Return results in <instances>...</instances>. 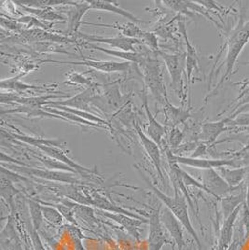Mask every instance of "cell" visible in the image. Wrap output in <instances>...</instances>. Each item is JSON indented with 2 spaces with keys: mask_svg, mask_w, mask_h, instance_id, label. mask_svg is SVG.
I'll use <instances>...</instances> for the list:
<instances>
[{
  "mask_svg": "<svg viewBox=\"0 0 249 250\" xmlns=\"http://www.w3.org/2000/svg\"><path fill=\"white\" fill-rule=\"evenodd\" d=\"M49 205H51L52 207H54L55 208L57 209L61 213V215L63 217V219H66L67 221H69L72 224H75V225L77 224L76 218H75L76 217L75 213H74V211L69 207L63 205L62 203H59V204H50L49 203Z\"/></svg>",
  "mask_w": 249,
  "mask_h": 250,
  "instance_id": "35",
  "label": "cell"
},
{
  "mask_svg": "<svg viewBox=\"0 0 249 250\" xmlns=\"http://www.w3.org/2000/svg\"><path fill=\"white\" fill-rule=\"evenodd\" d=\"M21 36L26 42H52L59 43H74L75 40L64 37L58 36L55 34H51L43 29H33V30H22Z\"/></svg>",
  "mask_w": 249,
  "mask_h": 250,
  "instance_id": "22",
  "label": "cell"
},
{
  "mask_svg": "<svg viewBox=\"0 0 249 250\" xmlns=\"http://www.w3.org/2000/svg\"><path fill=\"white\" fill-rule=\"evenodd\" d=\"M179 31L184 37V40L186 42L187 46V53H186V72H187V83H190L192 75L198 70V64H199V59H198L197 52L196 49L191 45V43L188 41L187 38V30L184 21L178 22Z\"/></svg>",
  "mask_w": 249,
  "mask_h": 250,
  "instance_id": "20",
  "label": "cell"
},
{
  "mask_svg": "<svg viewBox=\"0 0 249 250\" xmlns=\"http://www.w3.org/2000/svg\"><path fill=\"white\" fill-rule=\"evenodd\" d=\"M52 62L59 63H68L76 65H85L91 67L97 71H101L104 73H113V72H125L128 71L131 67V62L128 61L124 62H115V61H101V60H92L85 58L82 62H70V61H51Z\"/></svg>",
  "mask_w": 249,
  "mask_h": 250,
  "instance_id": "11",
  "label": "cell"
},
{
  "mask_svg": "<svg viewBox=\"0 0 249 250\" xmlns=\"http://www.w3.org/2000/svg\"><path fill=\"white\" fill-rule=\"evenodd\" d=\"M112 250H121V249H120V248H119V247H118V246H117V245H114V246H113V248H112Z\"/></svg>",
  "mask_w": 249,
  "mask_h": 250,
  "instance_id": "45",
  "label": "cell"
},
{
  "mask_svg": "<svg viewBox=\"0 0 249 250\" xmlns=\"http://www.w3.org/2000/svg\"><path fill=\"white\" fill-rule=\"evenodd\" d=\"M30 236H31L32 244L34 247L35 250H46L45 247L43 246L42 239L38 233V231L31 227V230H30Z\"/></svg>",
  "mask_w": 249,
  "mask_h": 250,
  "instance_id": "39",
  "label": "cell"
},
{
  "mask_svg": "<svg viewBox=\"0 0 249 250\" xmlns=\"http://www.w3.org/2000/svg\"><path fill=\"white\" fill-rule=\"evenodd\" d=\"M9 168H13V171L19 172L26 176L40 177L42 179L49 180L51 182H62V183H69V184H77L81 183V181L74 177L73 173L62 172V171H55L50 169H38L26 166H9Z\"/></svg>",
  "mask_w": 249,
  "mask_h": 250,
  "instance_id": "6",
  "label": "cell"
},
{
  "mask_svg": "<svg viewBox=\"0 0 249 250\" xmlns=\"http://www.w3.org/2000/svg\"><path fill=\"white\" fill-rule=\"evenodd\" d=\"M19 7H21L22 10H24L27 12H29L32 15H34L35 17L44 20V21H55V20H60L63 22L65 21V18L60 15L59 13H57L56 11H53L52 8H45V9H36V8H29V7H25L22 5H18Z\"/></svg>",
  "mask_w": 249,
  "mask_h": 250,
  "instance_id": "30",
  "label": "cell"
},
{
  "mask_svg": "<svg viewBox=\"0 0 249 250\" xmlns=\"http://www.w3.org/2000/svg\"><path fill=\"white\" fill-rule=\"evenodd\" d=\"M90 10L91 7L88 1L77 2L74 6H71L67 11V29L65 33L68 35H77L81 25L83 24L82 21L83 16Z\"/></svg>",
  "mask_w": 249,
  "mask_h": 250,
  "instance_id": "16",
  "label": "cell"
},
{
  "mask_svg": "<svg viewBox=\"0 0 249 250\" xmlns=\"http://www.w3.org/2000/svg\"><path fill=\"white\" fill-rule=\"evenodd\" d=\"M142 101H143V104L145 106V113H146L147 119H148L147 135L146 136L150 137L154 142H156L160 146L163 137L166 135V127L161 125L157 121L155 117L150 112L149 106H148V102H147V95H146L145 92H144V94H143Z\"/></svg>",
  "mask_w": 249,
  "mask_h": 250,
  "instance_id": "21",
  "label": "cell"
},
{
  "mask_svg": "<svg viewBox=\"0 0 249 250\" xmlns=\"http://www.w3.org/2000/svg\"><path fill=\"white\" fill-rule=\"evenodd\" d=\"M164 107H165L166 118L171 121L174 127H177V125L183 124L191 116L188 110H185L182 107H176L169 101L166 103Z\"/></svg>",
  "mask_w": 249,
  "mask_h": 250,
  "instance_id": "28",
  "label": "cell"
},
{
  "mask_svg": "<svg viewBox=\"0 0 249 250\" xmlns=\"http://www.w3.org/2000/svg\"><path fill=\"white\" fill-rule=\"evenodd\" d=\"M139 250H149L147 240H144L139 244Z\"/></svg>",
  "mask_w": 249,
  "mask_h": 250,
  "instance_id": "43",
  "label": "cell"
},
{
  "mask_svg": "<svg viewBox=\"0 0 249 250\" xmlns=\"http://www.w3.org/2000/svg\"><path fill=\"white\" fill-rule=\"evenodd\" d=\"M247 198H246V205L249 208V167L247 174Z\"/></svg>",
  "mask_w": 249,
  "mask_h": 250,
  "instance_id": "42",
  "label": "cell"
},
{
  "mask_svg": "<svg viewBox=\"0 0 249 250\" xmlns=\"http://www.w3.org/2000/svg\"><path fill=\"white\" fill-rule=\"evenodd\" d=\"M99 214L104 216L105 218L113 220L115 222L122 225L124 229H127L128 233L132 236H134L135 239L138 240L140 238V233L138 230V227L142 224L148 223L147 219H138L132 218L130 216H127L124 214H118V213H111L100 210Z\"/></svg>",
  "mask_w": 249,
  "mask_h": 250,
  "instance_id": "15",
  "label": "cell"
},
{
  "mask_svg": "<svg viewBox=\"0 0 249 250\" xmlns=\"http://www.w3.org/2000/svg\"><path fill=\"white\" fill-rule=\"evenodd\" d=\"M33 155L36 157L40 162H42L47 169L55 170V171H62V172H69L73 174H79L75 169H73L72 167L63 164L56 159H53L52 157L48 156L46 154L45 155L42 153L37 154V152L33 151Z\"/></svg>",
  "mask_w": 249,
  "mask_h": 250,
  "instance_id": "29",
  "label": "cell"
},
{
  "mask_svg": "<svg viewBox=\"0 0 249 250\" xmlns=\"http://www.w3.org/2000/svg\"><path fill=\"white\" fill-rule=\"evenodd\" d=\"M202 183L205 187L211 192V196L215 198L221 199L230 194H233V191L240 189L239 188H232L222 178L216 169L204 170Z\"/></svg>",
  "mask_w": 249,
  "mask_h": 250,
  "instance_id": "8",
  "label": "cell"
},
{
  "mask_svg": "<svg viewBox=\"0 0 249 250\" xmlns=\"http://www.w3.org/2000/svg\"><path fill=\"white\" fill-rule=\"evenodd\" d=\"M77 38L82 39L86 42H98V43H104L112 48L119 49L120 51H124V52H136L135 51V46L142 44L143 42H141L138 39H133V38H128L124 36H117V37H102V36H94V35H88L85 33H78L76 35Z\"/></svg>",
  "mask_w": 249,
  "mask_h": 250,
  "instance_id": "7",
  "label": "cell"
},
{
  "mask_svg": "<svg viewBox=\"0 0 249 250\" xmlns=\"http://www.w3.org/2000/svg\"><path fill=\"white\" fill-rule=\"evenodd\" d=\"M161 57L166 63L167 70L171 76V87L174 92L184 101L183 73L186 70V54H170L160 52Z\"/></svg>",
  "mask_w": 249,
  "mask_h": 250,
  "instance_id": "4",
  "label": "cell"
},
{
  "mask_svg": "<svg viewBox=\"0 0 249 250\" xmlns=\"http://www.w3.org/2000/svg\"><path fill=\"white\" fill-rule=\"evenodd\" d=\"M216 170L230 187L239 188L244 178L247 177L249 167L229 169L228 167H219Z\"/></svg>",
  "mask_w": 249,
  "mask_h": 250,
  "instance_id": "24",
  "label": "cell"
},
{
  "mask_svg": "<svg viewBox=\"0 0 249 250\" xmlns=\"http://www.w3.org/2000/svg\"><path fill=\"white\" fill-rule=\"evenodd\" d=\"M7 136L15 138L17 140H21L22 142H25L27 144H30V145L35 146H56V147L63 149L66 146V143L61 139H45V138L42 139V138H39V137H32V136L15 135V134H7Z\"/></svg>",
  "mask_w": 249,
  "mask_h": 250,
  "instance_id": "25",
  "label": "cell"
},
{
  "mask_svg": "<svg viewBox=\"0 0 249 250\" xmlns=\"http://www.w3.org/2000/svg\"><path fill=\"white\" fill-rule=\"evenodd\" d=\"M135 129L137 133L138 138L140 140V143L145 148V152L147 153L148 157L151 159V162L158 172L159 177L164 182L165 178H164V174L162 171V159H161V151L159 148V145L154 142L150 137H148L145 135L137 122L135 124Z\"/></svg>",
  "mask_w": 249,
  "mask_h": 250,
  "instance_id": "12",
  "label": "cell"
},
{
  "mask_svg": "<svg viewBox=\"0 0 249 250\" xmlns=\"http://www.w3.org/2000/svg\"><path fill=\"white\" fill-rule=\"evenodd\" d=\"M1 25L2 27H6L7 29H10V30H13V31L16 32H21V27H22V24L18 22L17 21H13L11 19H5V18H1Z\"/></svg>",
  "mask_w": 249,
  "mask_h": 250,
  "instance_id": "38",
  "label": "cell"
},
{
  "mask_svg": "<svg viewBox=\"0 0 249 250\" xmlns=\"http://www.w3.org/2000/svg\"><path fill=\"white\" fill-rule=\"evenodd\" d=\"M122 101L121 93L116 86L105 94H95L91 101V104L98 107L104 113H112L121 107Z\"/></svg>",
  "mask_w": 249,
  "mask_h": 250,
  "instance_id": "13",
  "label": "cell"
},
{
  "mask_svg": "<svg viewBox=\"0 0 249 250\" xmlns=\"http://www.w3.org/2000/svg\"><path fill=\"white\" fill-rule=\"evenodd\" d=\"M142 42H145V44L150 47L151 51H158V39L154 33L151 32H145Z\"/></svg>",
  "mask_w": 249,
  "mask_h": 250,
  "instance_id": "37",
  "label": "cell"
},
{
  "mask_svg": "<svg viewBox=\"0 0 249 250\" xmlns=\"http://www.w3.org/2000/svg\"><path fill=\"white\" fill-rule=\"evenodd\" d=\"M228 123V118H227L219 122L205 124L202 127L201 136H200L201 139L208 142L209 144L214 143L218 139V136L227 130L226 125Z\"/></svg>",
  "mask_w": 249,
  "mask_h": 250,
  "instance_id": "23",
  "label": "cell"
},
{
  "mask_svg": "<svg viewBox=\"0 0 249 250\" xmlns=\"http://www.w3.org/2000/svg\"><path fill=\"white\" fill-rule=\"evenodd\" d=\"M141 67L144 74L145 86L150 90L156 100L165 106L169 101V98L166 91L161 63L156 59L147 57Z\"/></svg>",
  "mask_w": 249,
  "mask_h": 250,
  "instance_id": "3",
  "label": "cell"
},
{
  "mask_svg": "<svg viewBox=\"0 0 249 250\" xmlns=\"http://www.w3.org/2000/svg\"><path fill=\"white\" fill-rule=\"evenodd\" d=\"M39 149H41L42 151H43L46 155L48 156L52 157L53 159H56L60 162H62L63 164L69 166L70 167H72L73 169H75L80 175H85V174H94V171L91 170V169H88L86 167H83L75 163V161L71 160L69 157L67 156L63 151H62V148H59V147H56V146H37Z\"/></svg>",
  "mask_w": 249,
  "mask_h": 250,
  "instance_id": "19",
  "label": "cell"
},
{
  "mask_svg": "<svg viewBox=\"0 0 249 250\" xmlns=\"http://www.w3.org/2000/svg\"><path fill=\"white\" fill-rule=\"evenodd\" d=\"M13 182L4 176L1 175V196L2 198L6 199L7 203L13 208V197L19 193V190L16 189Z\"/></svg>",
  "mask_w": 249,
  "mask_h": 250,
  "instance_id": "32",
  "label": "cell"
},
{
  "mask_svg": "<svg viewBox=\"0 0 249 250\" xmlns=\"http://www.w3.org/2000/svg\"><path fill=\"white\" fill-rule=\"evenodd\" d=\"M28 204H29V210H30L32 227L36 230H39L44 219L42 205L39 201H35V200H29Z\"/></svg>",
  "mask_w": 249,
  "mask_h": 250,
  "instance_id": "33",
  "label": "cell"
},
{
  "mask_svg": "<svg viewBox=\"0 0 249 250\" xmlns=\"http://www.w3.org/2000/svg\"><path fill=\"white\" fill-rule=\"evenodd\" d=\"M42 209L43 217L48 222H50L51 224H53L55 226L62 225L64 219L61 215V213L54 207L49 205V203L42 202Z\"/></svg>",
  "mask_w": 249,
  "mask_h": 250,
  "instance_id": "31",
  "label": "cell"
},
{
  "mask_svg": "<svg viewBox=\"0 0 249 250\" xmlns=\"http://www.w3.org/2000/svg\"><path fill=\"white\" fill-rule=\"evenodd\" d=\"M161 220L164 227L167 229V231L174 240L175 244L177 245L178 250H183V248L185 247L186 244L182 230L183 226L180 223V221L167 208L161 213Z\"/></svg>",
  "mask_w": 249,
  "mask_h": 250,
  "instance_id": "14",
  "label": "cell"
},
{
  "mask_svg": "<svg viewBox=\"0 0 249 250\" xmlns=\"http://www.w3.org/2000/svg\"><path fill=\"white\" fill-rule=\"evenodd\" d=\"M182 138H183L182 132L177 127H174L171 131L170 138H169L170 146L172 147V149H175L179 146L180 142L182 141Z\"/></svg>",
  "mask_w": 249,
  "mask_h": 250,
  "instance_id": "36",
  "label": "cell"
},
{
  "mask_svg": "<svg viewBox=\"0 0 249 250\" xmlns=\"http://www.w3.org/2000/svg\"><path fill=\"white\" fill-rule=\"evenodd\" d=\"M228 123L230 125H241V126L249 125V114L239 115L235 120L228 118Z\"/></svg>",
  "mask_w": 249,
  "mask_h": 250,
  "instance_id": "40",
  "label": "cell"
},
{
  "mask_svg": "<svg viewBox=\"0 0 249 250\" xmlns=\"http://www.w3.org/2000/svg\"><path fill=\"white\" fill-rule=\"evenodd\" d=\"M95 93V88L89 87L85 89L81 94H76L72 97H68L65 100H59V101H48L47 106L56 107V106H64V107H70L83 111L90 112L91 108V101L93 99Z\"/></svg>",
  "mask_w": 249,
  "mask_h": 250,
  "instance_id": "10",
  "label": "cell"
},
{
  "mask_svg": "<svg viewBox=\"0 0 249 250\" xmlns=\"http://www.w3.org/2000/svg\"><path fill=\"white\" fill-rule=\"evenodd\" d=\"M142 177L146 182L147 186L150 188L151 191L155 194L156 197L161 200L163 204H165L166 208L174 214V216L180 221L182 226L187 229L189 235H191L192 238L195 240L197 244L198 250H202V244L198 237L197 232L193 228L192 223L190 221L188 210H187V202L183 193L178 189H175V197H170L165 193H163L159 188H157V187L152 184V182H150L148 178H146L144 175H142Z\"/></svg>",
  "mask_w": 249,
  "mask_h": 250,
  "instance_id": "2",
  "label": "cell"
},
{
  "mask_svg": "<svg viewBox=\"0 0 249 250\" xmlns=\"http://www.w3.org/2000/svg\"><path fill=\"white\" fill-rule=\"evenodd\" d=\"M83 47L89 48V49H93V50H96L99 52H104L108 55L114 56V57H118V58H122L124 59L125 61L128 62H133L142 65L145 62L146 58L148 56H146L145 53L138 52H124V51H120V50H111V49H104L102 47H99L95 44L90 43V42H85L83 44Z\"/></svg>",
  "mask_w": 249,
  "mask_h": 250,
  "instance_id": "18",
  "label": "cell"
},
{
  "mask_svg": "<svg viewBox=\"0 0 249 250\" xmlns=\"http://www.w3.org/2000/svg\"><path fill=\"white\" fill-rule=\"evenodd\" d=\"M237 248H238V242H232V244L226 250H237Z\"/></svg>",
  "mask_w": 249,
  "mask_h": 250,
  "instance_id": "44",
  "label": "cell"
},
{
  "mask_svg": "<svg viewBox=\"0 0 249 250\" xmlns=\"http://www.w3.org/2000/svg\"><path fill=\"white\" fill-rule=\"evenodd\" d=\"M249 42V21H244L241 19L239 21L237 26L231 31L228 36V40L226 42V46L228 48L227 55L225 58V61L223 64L225 65V72L220 79V82L218 83L215 90L212 92V94L208 95L206 98V101L212 95L216 94V92L220 88L222 83L228 80V77L231 75L235 62L238 59L239 54L243 51L244 47Z\"/></svg>",
  "mask_w": 249,
  "mask_h": 250,
  "instance_id": "1",
  "label": "cell"
},
{
  "mask_svg": "<svg viewBox=\"0 0 249 250\" xmlns=\"http://www.w3.org/2000/svg\"><path fill=\"white\" fill-rule=\"evenodd\" d=\"M91 7V10H98V11H107L112 12L115 14L121 15L126 19L130 20L134 23H145L146 21H143L137 18L132 12L126 11L124 9L121 8L119 5L115 4L114 1H106V0H90L88 1Z\"/></svg>",
  "mask_w": 249,
  "mask_h": 250,
  "instance_id": "17",
  "label": "cell"
},
{
  "mask_svg": "<svg viewBox=\"0 0 249 250\" xmlns=\"http://www.w3.org/2000/svg\"><path fill=\"white\" fill-rule=\"evenodd\" d=\"M65 84H72V85H87L89 87H93V83L89 78L83 77L82 74L70 72L66 75V82Z\"/></svg>",
  "mask_w": 249,
  "mask_h": 250,
  "instance_id": "34",
  "label": "cell"
},
{
  "mask_svg": "<svg viewBox=\"0 0 249 250\" xmlns=\"http://www.w3.org/2000/svg\"><path fill=\"white\" fill-rule=\"evenodd\" d=\"M248 63H249V62H248Z\"/></svg>",
  "mask_w": 249,
  "mask_h": 250,
  "instance_id": "46",
  "label": "cell"
},
{
  "mask_svg": "<svg viewBox=\"0 0 249 250\" xmlns=\"http://www.w3.org/2000/svg\"><path fill=\"white\" fill-rule=\"evenodd\" d=\"M247 198V191H243L239 194H230L220 199L221 208L224 219H227L228 216L235 210L238 208L241 205L244 204Z\"/></svg>",
  "mask_w": 249,
  "mask_h": 250,
  "instance_id": "27",
  "label": "cell"
},
{
  "mask_svg": "<svg viewBox=\"0 0 249 250\" xmlns=\"http://www.w3.org/2000/svg\"><path fill=\"white\" fill-rule=\"evenodd\" d=\"M167 157L169 163L182 165L186 167H193L202 170L209 169H218L219 167H233L238 168V165L234 160L228 159H203V158H193V157L179 156L174 154L172 151H167Z\"/></svg>",
  "mask_w": 249,
  "mask_h": 250,
  "instance_id": "5",
  "label": "cell"
},
{
  "mask_svg": "<svg viewBox=\"0 0 249 250\" xmlns=\"http://www.w3.org/2000/svg\"><path fill=\"white\" fill-rule=\"evenodd\" d=\"M237 102L238 104L236 107H239L240 105H243V104H249V88H247L241 93L237 99Z\"/></svg>",
  "mask_w": 249,
  "mask_h": 250,
  "instance_id": "41",
  "label": "cell"
},
{
  "mask_svg": "<svg viewBox=\"0 0 249 250\" xmlns=\"http://www.w3.org/2000/svg\"><path fill=\"white\" fill-rule=\"evenodd\" d=\"M20 76H17L15 78H10L7 80L1 81V88L4 90H10L12 92H16L17 94L25 93L29 90H48V88L42 87V86H37V85H30V84L24 83L19 81Z\"/></svg>",
  "mask_w": 249,
  "mask_h": 250,
  "instance_id": "26",
  "label": "cell"
},
{
  "mask_svg": "<svg viewBox=\"0 0 249 250\" xmlns=\"http://www.w3.org/2000/svg\"><path fill=\"white\" fill-rule=\"evenodd\" d=\"M149 231H148V247L149 250H161L163 247L170 243V240L167 239L164 225L161 220V208L154 209L149 214L148 219Z\"/></svg>",
  "mask_w": 249,
  "mask_h": 250,
  "instance_id": "9",
  "label": "cell"
}]
</instances>
